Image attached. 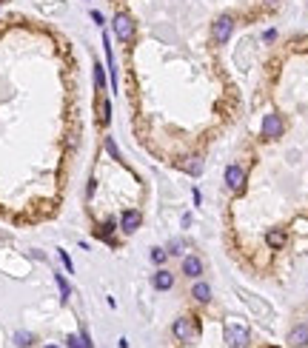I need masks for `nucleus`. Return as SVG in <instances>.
<instances>
[{
    "label": "nucleus",
    "mask_w": 308,
    "mask_h": 348,
    "mask_svg": "<svg viewBox=\"0 0 308 348\" xmlns=\"http://www.w3.org/2000/svg\"><path fill=\"white\" fill-rule=\"evenodd\" d=\"M111 29H115V37L120 40V43H126V46H129L131 40H134L137 26H134V20H131V15H129V12H117V15H115V20H111Z\"/></svg>",
    "instance_id": "obj_1"
},
{
    "label": "nucleus",
    "mask_w": 308,
    "mask_h": 348,
    "mask_svg": "<svg viewBox=\"0 0 308 348\" xmlns=\"http://www.w3.org/2000/svg\"><path fill=\"white\" fill-rule=\"evenodd\" d=\"M197 331H200V328H197V323H194L191 317H177L174 326H172V334L180 342H191L194 337H197Z\"/></svg>",
    "instance_id": "obj_2"
},
{
    "label": "nucleus",
    "mask_w": 308,
    "mask_h": 348,
    "mask_svg": "<svg viewBox=\"0 0 308 348\" xmlns=\"http://www.w3.org/2000/svg\"><path fill=\"white\" fill-rule=\"evenodd\" d=\"M231 32H234V17L231 15H220L214 20V26H211V37H214L217 43H226L231 37Z\"/></svg>",
    "instance_id": "obj_3"
},
{
    "label": "nucleus",
    "mask_w": 308,
    "mask_h": 348,
    "mask_svg": "<svg viewBox=\"0 0 308 348\" xmlns=\"http://www.w3.org/2000/svg\"><path fill=\"white\" fill-rule=\"evenodd\" d=\"M226 186H229L234 194H240V191L245 189V171H243V166L231 163V166L226 168Z\"/></svg>",
    "instance_id": "obj_4"
},
{
    "label": "nucleus",
    "mask_w": 308,
    "mask_h": 348,
    "mask_svg": "<svg viewBox=\"0 0 308 348\" xmlns=\"http://www.w3.org/2000/svg\"><path fill=\"white\" fill-rule=\"evenodd\" d=\"M140 225H143V211H140V209H126L120 214V228L126 234H134Z\"/></svg>",
    "instance_id": "obj_5"
},
{
    "label": "nucleus",
    "mask_w": 308,
    "mask_h": 348,
    "mask_svg": "<svg viewBox=\"0 0 308 348\" xmlns=\"http://www.w3.org/2000/svg\"><path fill=\"white\" fill-rule=\"evenodd\" d=\"M248 331H245L243 326H234V323H231V326H226V342H229L231 348H245L248 345Z\"/></svg>",
    "instance_id": "obj_6"
},
{
    "label": "nucleus",
    "mask_w": 308,
    "mask_h": 348,
    "mask_svg": "<svg viewBox=\"0 0 308 348\" xmlns=\"http://www.w3.org/2000/svg\"><path fill=\"white\" fill-rule=\"evenodd\" d=\"M263 137H268V140L283 137V117L274 114V111L263 117Z\"/></svg>",
    "instance_id": "obj_7"
},
{
    "label": "nucleus",
    "mask_w": 308,
    "mask_h": 348,
    "mask_svg": "<svg viewBox=\"0 0 308 348\" xmlns=\"http://www.w3.org/2000/svg\"><path fill=\"white\" fill-rule=\"evenodd\" d=\"M180 271H183L188 280H200V274H203V260L197 257V254H188L186 260H183V266H180Z\"/></svg>",
    "instance_id": "obj_8"
},
{
    "label": "nucleus",
    "mask_w": 308,
    "mask_h": 348,
    "mask_svg": "<svg viewBox=\"0 0 308 348\" xmlns=\"http://www.w3.org/2000/svg\"><path fill=\"white\" fill-rule=\"evenodd\" d=\"M177 166L183 168L186 174H191V177H200V174H203V157H200V154H188V157L180 160Z\"/></svg>",
    "instance_id": "obj_9"
},
{
    "label": "nucleus",
    "mask_w": 308,
    "mask_h": 348,
    "mask_svg": "<svg viewBox=\"0 0 308 348\" xmlns=\"http://www.w3.org/2000/svg\"><path fill=\"white\" fill-rule=\"evenodd\" d=\"M288 345L294 348H305L308 345V326H297L288 331Z\"/></svg>",
    "instance_id": "obj_10"
},
{
    "label": "nucleus",
    "mask_w": 308,
    "mask_h": 348,
    "mask_svg": "<svg viewBox=\"0 0 308 348\" xmlns=\"http://www.w3.org/2000/svg\"><path fill=\"white\" fill-rule=\"evenodd\" d=\"M151 285H154L157 291H169L174 285V274H172V271H165V269H160L157 274L151 277Z\"/></svg>",
    "instance_id": "obj_11"
},
{
    "label": "nucleus",
    "mask_w": 308,
    "mask_h": 348,
    "mask_svg": "<svg viewBox=\"0 0 308 348\" xmlns=\"http://www.w3.org/2000/svg\"><path fill=\"white\" fill-rule=\"evenodd\" d=\"M191 297L197 300V303H208V300H211V285H208L206 280H194V285H191Z\"/></svg>",
    "instance_id": "obj_12"
},
{
    "label": "nucleus",
    "mask_w": 308,
    "mask_h": 348,
    "mask_svg": "<svg viewBox=\"0 0 308 348\" xmlns=\"http://www.w3.org/2000/svg\"><path fill=\"white\" fill-rule=\"evenodd\" d=\"M103 46H106V60H108V74H111V89L117 86V69H115V54H111V40L103 35Z\"/></svg>",
    "instance_id": "obj_13"
},
{
    "label": "nucleus",
    "mask_w": 308,
    "mask_h": 348,
    "mask_svg": "<svg viewBox=\"0 0 308 348\" xmlns=\"http://www.w3.org/2000/svg\"><path fill=\"white\" fill-rule=\"evenodd\" d=\"M286 231H279V228H274V231H268V234H265V243H268V246H271V248H283V246H286Z\"/></svg>",
    "instance_id": "obj_14"
},
{
    "label": "nucleus",
    "mask_w": 308,
    "mask_h": 348,
    "mask_svg": "<svg viewBox=\"0 0 308 348\" xmlns=\"http://www.w3.org/2000/svg\"><path fill=\"white\" fill-rule=\"evenodd\" d=\"M54 283H58V288H60V300L69 303V297H72V285H69V280H66L63 274H54Z\"/></svg>",
    "instance_id": "obj_15"
},
{
    "label": "nucleus",
    "mask_w": 308,
    "mask_h": 348,
    "mask_svg": "<svg viewBox=\"0 0 308 348\" xmlns=\"http://www.w3.org/2000/svg\"><path fill=\"white\" fill-rule=\"evenodd\" d=\"M35 342V334L32 331H15V345L17 348H29Z\"/></svg>",
    "instance_id": "obj_16"
},
{
    "label": "nucleus",
    "mask_w": 308,
    "mask_h": 348,
    "mask_svg": "<svg viewBox=\"0 0 308 348\" xmlns=\"http://www.w3.org/2000/svg\"><path fill=\"white\" fill-rule=\"evenodd\" d=\"M111 231H115V220H106L100 228H94V234L100 240H106V243H111Z\"/></svg>",
    "instance_id": "obj_17"
},
{
    "label": "nucleus",
    "mask_w": 308,
    "mask_h": 348,
    "mask_svg": "<svg viewBox=\"0 0 308 348\" xmlns=\"http://www.w3.org/2000/svg\"><path fill=\"white\" fill-rule=\"evenodd\" d=\"M94 86L97 92H106V69L100 63H94Z\"/></svg>",
    "instance_id": "obj_18"
},
{
    "label": "nucleus",
    "mask_w": 308,
    "mask_h": 348,
    "mask_svg": "<svg viewBox=\"0 0 308 348\" xmlns=\"http://www.w3.org/2000/svg\"><path fill=\"white\" fill-rule=\"evenodd\" d=\"M100 123L103 126L111 123V103H108V100H100Z\"/></svg>",
    "instance_id": "obj_19"
},
{
    "label": "nucleus",
    "mask_w": 308,
    "mask_h": 348,
    "mask_svg": "<svg viewBox=\"0 0 308 348\" xmlns=\"http://www.w3.org/2000/svg\"><path fill=\"white\" fill-rule=\"evenodd\" d=\"M66 348H86V342H83L80 334H69V337H66Z\"/></svg>",
    "instance_id": "obj_20"
},
{
    "label": "nucleus",
    "mask_w": 308,
    "mask_h": 348,
    "mask_svg": "<svg viewBox=\"0 0 308 348\" xmlns=\"http://www.w3.org/2000/svg\"><path fill=\"white\" fill-rule=\"evenodd\" d=\"M165 257H169V251L165 248H151V263H157V266H163Z\"/></svg>",
    "instance_id": "obj_21"
},
{
    "label": "nucleus",
    "mask_w": 308,
    "mask_h": 348,
    "mask_svg": "<svg viewBox=\"0 0 308 348\" xmlns=\"http://www.w3.org/2000/svg\"><path fill=\"white\" fill-rule=\"evenodd\" d=\"M106 152L111 154L115 160H120V152H117V143H115V137H106Z\"/></svg>",
    "instance_id": "obj_22"
},
{
    "label": "nucleus",
    "mask_w": 308,
    "mask_h": 348,
    "mask_svg": "<svg viewBox=\"0 0 308 348\" xmlns=\"http://www.w3.org/2000/svg\"><path fill=\"white\" fill-rule=\"evenodd\" d=\"M60 260H63L66 271H69V274H74V263H72V257H69V251H63V248H60Z\"/></svg>",
    "instance_id": "obj_23"
},
{
    "label": "nucleus",
    "mask_w": 308,
    "mask_h": 348,
    "mask_svg": "<svg viewBox=\"0 0 308 348\" xmlns=\"http://www.w3.org/2000/svg\"><path fill=\"white\" fill-rule=\"evenodd\" d=\"M92 20L97 23V26H103V15H100V12H97V9H94V12H92Z\"/></svg>",
    "instance_id": "obj_24"
},
{
    "label": "nucleus",
    "mask_w": 308,
    "mask_h": 348,
    "mask_svg": "<svg viewBox=\"0 0 308 348\" xmlns=\"http://www.w3.org/2000/svg\"><path fill=\"white\" fill-rule=\"evenodd\" d=\"M180 248H183V243H172V246H169V254H180Z\"/></svg>",
    "instance_id": "obj_25"
},
{
    "label": "nucleus",
    "mask_w": 308,
    "mask_h": 348,
    "mask_svg": "<svg viewBox=\"0 0 308 348\" xmlns=\"http://www.w3.org/2000/svg\"><path fill=\"white\" fill-rule=\"evenodd\" d=\"M46 348H60V345H46Z\"/></svg>",
    "instance_id": "obj_26"
},
{
    "label": "nucleus",
    "mask_w": 308,
    "mask_h": 348,
    "mask_svg": "<svg viewBox=\"0 0 308 348\" xmlns=\"http://www.w3.org/2000/svg\"><path fill=\"white\" fill-rule=\"evenodd\" d=\"M268 3H277V0H268Z\"/></svg>",
    "instance_id": "obj_27"
}]
</instances>
